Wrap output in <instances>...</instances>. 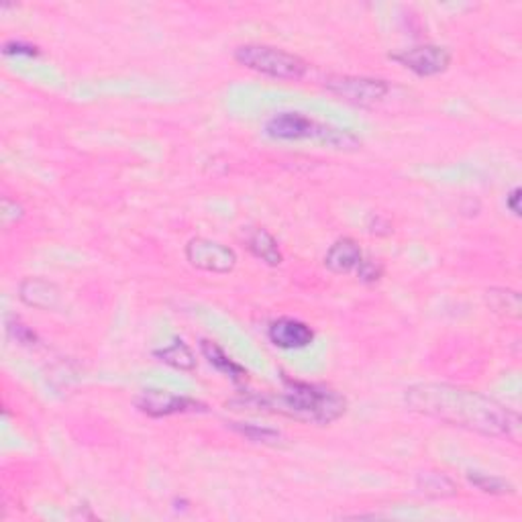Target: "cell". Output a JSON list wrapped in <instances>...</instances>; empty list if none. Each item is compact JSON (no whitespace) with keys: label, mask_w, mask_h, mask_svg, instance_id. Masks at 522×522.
Here are the masks:
<instances>
[{"label":"cell","mask_w":522,"mask_h":522,"mask_svg":"<svg viewBox=\"0 0 522 522\" xmlns=\"http://www.w3.org/2000/svg\"><path fill=\"white\" fill-rule=\"evenodd\" d=\"M404 404L408 411L430 416L451 427L479 432L486 437L508 439L514 443H518L520 439L518 414L479 392L451 386V383L422 382L406 388Z\"/></svg>","instance_id":"obj_1"},{"label":"cell","mask_w":522,"mask_h":522,"mask_svg":"<svg viewBox=\"0 0 522 522\" xmlns=\"http://www.w3.org/2000/svg\"><path fill=\"white\" fill-rule=\"evenodd\" d=\"M282 394H251L231 400V406L243 411H261L288 416L308 424H331L347 412V400L337 390L323 383H308L284 378Z\"/></svg>","instance_id":"obj_2"},{"label":"cell","mask_w":522,"mask_h":522,"mask_svg":"<svg viewBox=\"0 0 522 522\" xmlns=\"http://www.w3.org/2000/svg\"><path fill=\"white\" fill-rule=\"evenodd\" d=\"M266 135L276 141H318L326 147L341 151H355L362 147V139L347 129H337L314 119L304 117L302 112H277L266 122Z\"/></svg>","instance_id":"obj_3"},{"label":"cell","mask_w":522,"mask_h":522,"mask_svg":"<svg viewBox=\"0 0 522 522\" xmlns=\"http://www.w3.org/2000/svg\"><path fill=\"white\" fill-rule=\"evenodd\" d=\"M235 62L276 80H300L308 72V63L300 55L284 52L274 45L247 44L235 49Z\"/></svg>","instance_id":"obj_4"},{"label":"cell","mask_w":522,"mask_h":522,"mask_svg":"<svg viewBox=\"0 0 522 522\" xmlns=\"http://www.w3.org/2000/svg\"><path fill=\"white\" fill-rule=\"evenodd\" d=\"M186 259L192 267L208 274H228L237 266V253L227 245L207 239V237H194L186 243Z\"/></svg>","instance_id":"obj_5"},{"label":"cell","mask_w":522,"mask_h":522,"mask_svg":"<svg viewBox=\"0 0 522 522\" xmlns=\"http://www.w3.org/2000/svg\"><path fill=\"white\" fill-rule=\"evenodd\" d=\"M324 86L329 92L337 94L343 101L359 106H370L380 102L390 90V84L386 80L367 76H331L324 80Z\"/></svg>","instance_id":"obj_6"},{"label":"cell","mask_w":522,"mask_h":522,"mask_svg":"<svg viewBox=\"0 0 522 522\" xmlns=\"http://www.w3.org/2000/svg\"><path fill=\"white\" fill-rule=\"evenodd\" d=\"M388 57L392 62L404 65L406 70L414 72L416 76L420 78L437 76V73H443L449 65H451V52H449L447 47L435 44L408 47L402 49V52L390 53Z\"/></svg>","instance_id":"obj_7"},{"label":"cell","mask_w":522,"mask_h":522,"mask_svg":"<svg viewBox=\"0 0 522 522\" xmlns=\"http://www.w3.org/2000/svg\"><path fill=\"white\" fill-rule=\"evenodd\" d=\"M135 406L143 414L151 416V419H163V416L171 414H184V412H204L207 406L198 400L188 398V396H178L174 392L160 390V388H150L143 390L139 398L135 400Z\"/></svg>","instance_id":"obj_8"},{"label":"cell","mask_w":522,"mask_h":522,"mask_svg":"<svg viewBox=\"0 0 522 522\" xmlns=\"http://www.w3.org/2000/svg\"><path fill=\"white\" fill-rule=\"evenodd\" d=\"M267 337L280 349H304L314 341V331L298 318H277L267 329Z\"/></svg>","instance_id":"obj_9"},{"label":"cell","mask_w":522,"mask_h":522,"mask_svg":"<svg viewBox=\"0 0 522 522\" xmlns=\"http://www.w3.org/2000/svg\"><path fill=\"white\" fill-rule=\"evenodd\" d=\"M19 298L31 308L55 310L60 306L62 292L53 282L44 277H24L19 284Z\"/></svg>","instance_id":"obj_10"},{"label":"cell","mask_w":522,"mask_h":522,"mask_svg":"<svg viewBox=\"0 0 522 522\" xmlns=\"http://www.w3.org/2000/svg\"><path fill=\"white\" fill-rule=\"evenodd\" d=\"M363 261V253L359 243L351 237H341L334 241L324 256V267L333 274H349Z\"/></svg>","instance_id":"obj_11"},{"label":"cell","mask_w":522,"mask_h":522,"mask_svg":"<svg viewBox=\"0 0 522 522\" xmlns=\"http://www.w3.org/2000/svg\"><path fill=\"white\" fill-rule=\"evenodd\" d=\"M200 351L207 362L215 367L217 372L225 373L227 378H231L235 383H243L247 382V370H245L243 365H239L237 362H233L231 357H228L223 349H220L215 341H208V339H202L200 341Z\"/></svg>","instance_id":"obj_12"},{"label":"cell","mask_w":522,"mask_h":522,"mask_svg":"<svg viewBox=\"0 0 522 522\" xmlns=\"http://www.w3.org/2000/svg\"><path fill=\"white\" fill-rule=\"evenodd\" d=\"M247 247L253 256L264 261V264L269 267H277L284 261V256L280 247H277L276 237L269 231H266V228H256V231L247 237Z\"/></svg>","instance_id":"obj_13"},{"label":"cell","mask_w":522,"mask_h":522,"mask_svg":"<svg viewBox=\"0 0 522 522\" xmlns=\"http://www.w3.org/2000/svg\"><path fill=\"white\" fill-rule=\"evenodd\" d=\"M153 355L160 359V362L168 363L171 367H176L179 372H192L196 370V357H194V351L190 349L186 341L182 339H174V343L168 347H161V349H155Z\"/></svg>","instance_id":"obj_14"},{"label":"cell","mask_w":522,"mask_h":522,"mask_svg":"<svg viewBox=\"0 0 522 522\" xmlns=\"http://www.w3.org/2000/svg\"><path fill=\"white\" fill-rule=\"evenodd\" d=\"M488 302L496 313L518 318L520 316V294L514 290H504V288H494L488 290Z\"/></svg>","instance_id":"obj_15"},{"label":"cell","mask_w":522,"mask_h":522,"mask_svg":"<svg viewBox=\"0 0 522 522\" xmlns=\"http://www.w3.org/2000/svg\"><path fill=\"white\" fill-rule=\"evenodd\" d=\"M468 479L473 486L479 488L481 492L492 494V496H504V494H514V486L510 481H506L502 478L496 476H488V473H479V471H469Z\"/></svg>","instance_id":"obj_16"},{"label":"cell","mask_w":522,"mask_h":522,"mask_svg":"<svg viewBox=\"0 0 522 522\" xmlns=\"http://www.w3.org/2000/svg\"><path fill=\"white\" fill-rule=\"evenodd\" d=\"M235 432H239L245 439L256 440V443H277L282 439V432L269 427H259V424H247V422H228Z\"/></svg>","instance_id":"obj_17"},{"label":"cell","mask_w":522,"mask_h":522,"mask_svg":"<svg viewBox=\"0 0 522 522\" xmlns=\"http://www.w3.org/2000/svg\"><path fill=\"white\" fill-rule=\"evenodd\" d=\"M6 331L16 343H21V345L31 347V345H35V343L39 341L35 331L29 329L27 324H23L19 318H11V321L6 323Z\"/></svg>","instance_id":"obj_18"},{"label":"cell","mask_w":522,"mask_h":522,"mask_svg":"<svg viewBox=\"0 0 522 522\" xmlns=\"http://www.w3.org/2000/svg\"><path fill=\"white\" fill-rule=\"evenodd\" d=\"M3 53L6 57H19V55L37 57L39 55V47L31 45V44H24V41H19V39H11V41H6V44L3 45Z\"/></svg>","instance_id":"obj_19"},{"label":"cell","mask_w":522,"mask_h":522,"mask_svg":"<svg viewBox=\"0 0 522 522\" xmlns=\"http://www.w3.org/2000/svg\"><path fill=\"white\" fill-rule=\"evenodd\" d=\"M382 272H383V267L380 264H375V261L372 259H363L357 267L359 280H363V282H378Z\"/></svg>","instance_id":"obj_20"},{"label":"cell","mask_w":522,"mask_h":522,"mask_svg":"<svg viewBox=\"0 0 522 522\" xmlns=\"http://www.w3.org/2000/svg\"><path fill=\"white\" fill-rule=\"evenodd\" d=\"M23 215H24V212H23L21 204L11 202L8 198L3 200V220H5V225L16 223V220L23 218Z\"/></svg>","instance_id":"obj_21"},{"label":"cell","mask_w":522,"mask_h":522,"mask_svg":"<svg viewBox=\"0 0 522 522\" xmlns=\"http://www.w3.org/2000/svg\"><path fill=\"white\" fill-rule=\"evenodd\" d=\"M520 194L522 190L517 186V188H512L508 196H506V207H508V210L514 217H520V198H522Z\"/></svg>","instance_id":"obj_22"}]
</instances>
